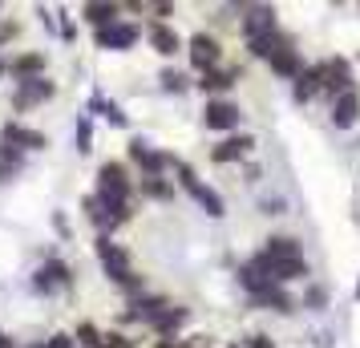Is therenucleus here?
<instances>
[{
	"mask_svg": "<svg viewBox=\"0 0 360 348\" xmlns=\"http://www.w3.org/2000/svg\"><path fill=\"white\" fill-rule=\"evenodd\" d=\"M94 199L101 202V211L114 219L117 227L134 219V183H130V170L122 162H101L98 166V191Z\"/></svg>",
	"mask_w": 360,
	"mask_h": 348,
	"instance_id": "f257e3e1",
	"label": "nucleus"
},
{
	"mask_svg": "<svg viewBox=\"0 0 360 348\" xmlns=\"http://www.w3.org/2000/svg\"><path fill=\"white\" fill-rule=\"evenodd\" d=\"M94 255H98L101 271H105V276H110V280H114L130 299L146 292L142 276H138V271H134V264H130V251L122 247V243H114V235H98V239H94Z\"/></svg>",
	"mask_w": 360,
	"mask_h": 348,
	"instance_id": "f03ea898",
	"label": "nucleus"
},
{
	"mask_svg": "<svg viewBox=\"0 0 360 348\" xmlns=\"http://www.w3.org/2000/svg\"><path fill=\"white\" fill-rule=\"evenodd\" d=\"M174 174H179V186L191 195V199L207 211L211 219H223L227 215V207H223V199H219V191H211L207 183H198V174H195V166H186V162H179L174 158Z\"/></svg>",
	"mask_w": 360,
	"mask_h": 348,
	"instance_id": "7ed1b4c3",
	"label": "nucleus"
},
{
	"mask_svg": "<svg viewBox=\"0 0 360 348\" xmlns=\"http://www.w3.org/2000/svg\"><path fill=\"white\" fill-rule=\"evenodd\" d=\"M73 288V267L65 259H45V264L33 271V292L37 296H57V292H69Z\"/></svg>",
	"mask_w": 360,
	"mask_h": 348,
	"instance_id": "20e7f679",
	"label": "nucleus"
},
{
	"mask_svg": "<svg viewBox=\"0 0 360 348\" xmlns=\"http://www.w3.org/2000/svg\"><path fill=\"white\" fill-rule=\"evenodd\" d=\"M53 98H57V82H49V77H29V82H17L13 110L17 114H29V110H37V105H45Z\"/></svg>",
	"mask_w": 360,
	"mask_h": 348,
	"instance_id": "39448f33",
	"label": "nucleus"
},
{
	"mask_svg": "<svg viewBox=\"0 0 360 348\" xmlns=\"http://www.w3.org/2000/svg\"><path fill=\"white\" fill-rule=\"evenodd\" d=\"M130 162L142 170V179H162V170L174 166V158L162 154V150H154L146 138H130Z\"/></svg>",
	"mask_w": 360,
	"mask_h": 348,
	"instance_id": "423d86ee",
	"label": "nucleus"
},
{
	"mask_svg": "<svg viewBox=\"0 0 360 348\" xmlns=\"http://www.w3.org/2000/svg\"><path fill=\"white\" fill-rule=\"evenodd\" d=\"M0 142H8V146L20 150V154H29V150H45V146H49V138H45V134L33 130V126H20L17 117L0 122Z\"/></svg>",
	"mask_w": 360,
	"mask_h": 348,
	"instance_id": "0eeeda50",
	"label": "nucleus"
},
{
	"mask_svg": "<svg viewBox=\"0 0 360 348\" xmlns=\"http://www.w3.org/2000/svg\"><path fill=\"white\" fill-rule=\"evenodd\" d=\"M138 37H142V29L134 25V20H117V25H110V29H98L94 33V41H98V49H110V53H126L138 45Z\"/></svg>",
	"mask_w": 360,
	"mask_h": 348,
	"instance_id": "6e6552de",
	"label": "nucleus"
},
{
	"mask_svg": "<svg viewBox=\"0 0 360 348\" xmlns=\"http://www.w3.org/2000/svg\"><path fill=\"white\" fill-rule=\"evenodd\" d=\"M219 61H223V45H219L211 33H195L191 37V65H195L198 73L219 69Z\"/></svg>",
	"mask_w": 360,
	"mask_h": 348,
	"instance_id": "1a4fd4ad",
	"label": "nucleus"
},
{
	"mask_svg": "<svg viewBox=\"0 0 360 348\" xmlns=\"http://www.w3.org/2000/svg\"><path fill=\"white\" fill-rule=\"evenodd\" d=\"M239 105L235 101H227V98H211L207 101V110H202V122H207V130H235L239 126Z\"/></svg>",
	"mask_w": 360,
	"mask_h": 348,
	"instance_id": "9d476101",
	"label": "nucleus"
},
{
	"mask_svg": "<svg viewBox=\"0 0 360 348\" xmlns=\"http://www.w3.org/2000/svg\"><path fill=\"white\" fill-rule=\"evenodd\" d=\"M320 89H328L332 98H340V94L352 89V73H348V61L344 57H332V61L320 65Z\"/></svg>",
	"mask_w": 360,
	"mask_h": 348,
	"instance_id": "9b49d317",
	"label": "nucleus"
},
{
	"mask_svg": "<svg viewBox=\"0 0 360 348\" xmlns=\"http://www.w3.org/2000/svg\"><path fill=\"white\" fill-rule=\"evenodd\" d=\"M276 8H267V4H251V8H243V37L251 41V37H267L276 33Z\"/></svg>",
	"mask_w": 360,
	"mask_h": 348,
	"instance_id": "f8f14e48",
	"label": "nucleus"
},
{
	"mask_svg": "<svg viewBox=\"0 0 360 348\" xmlns=\"http://www.w3.org/2000/svg\"><path fill=\"white\" fill-rule=\"evenodd\" d=\"M267 65H271V73H279V77H292V82L304 73V65H300V53H295L292 41H283V45L267 57Z\"/></svg>",
	"mask_w": 360,
	"mask_h": 348,
	"instance_id": "ddd939ff",
	"label": "nucleus"
},
{
	"mask_svg": "<svg viewBox=\"0 0 360 348\" xmlns=\"http://www.w3.org/2000/svg\"><path fill=\"white\" fill-rule=\"evenodd\" d=\"M186 320H191V312H186L182 304H170V308H166V312L150 324V328L158 332V340H179V328L186 324Z\"/></svg>",
	"mask_w": 360,
	"mask_h": 348,
	"instance_id": "4468645a",
	"label": "nucleus"
},
{
	"mask_svg": "<svg viewBox=\"0 0 360 348\" xmlns=\"http://www.w3.org/2000/svg\"><path fill=\"white\" fill-rule=\"evenodd\" d=\"M356 117H360V94L356 89H348V94H340V98L332 101V126L348 130V126H356Z\"/></svg>",
	"mask_w": 360,
	"mask_h": 348,
	"instance_id": "2eb2a0df",
	"label": "nucleus"
},
{
	"mask_svg": "<svg viewBox=\"0 0 360 348\" xmlns=\"http://www.w3.org/2000/svg\"><path fill=\"white\" fill-rule=\"evenodd\" d=\"M146 37H150V49L162 53V57H174V53L182 49V37L174 33L170 25H158V20H154V25L146 29Z\"/></svg>",
	"mask_w": 360,
	"mask_h": 348,
	"instance_id": "dca6fc26",
	"label": "nucleus"
},
{
	"mask_svg": "<svg viewBox=\"0 0 360 348\" xmlns=\"http://www.w3.org/2000/svg\"><path fill=\"white\" fill-rule=\"evenodd\" d=\"M8 77L29 82V77H45V53H20L8 61Z\"/></svg>",
	"mask_w": 360,
	"mask_h": 348,
	"instance_id": "f3484780",
	"label": "nucleus"
},
{
	"mask_svg": "<svg viewBox=\"0 0 360 348\" xmlns=\"http://www.w3.org/2000/svg\"><path fill=\"white\" fill-rule=\"evenodd\" d=\"M251 146H255V138L235 134V138H223V142L211 150V158H214V162H239L243 154H251Z\"/></svg>",
	"mask_w": 360,
	"mask_h": 348,
	"instance_id": "a211bd4d",
	"label": "nucleus"
},
{
	"mask_svg": "<svg viewBox=\"0 0 360 348\" xmlns=\"http://www.w3.org/2000/svg\"><path fill=\"white\" fill-rule=\"evenodd\" d=\"M82 17H85V25L98 33V29H110V25L122 20V4H85Z\"/></svg>",
	"mask_w": 360,
	"mask_h": 348,
	"instance_id": "6ab92c4d",
	"label": "nucleus"
},
{
	"mask_svg": "<svg viewBox=\"0 0 360 348\" xmlns=\"http://www.w3.org/2000/svg\"><path fill=\"white\" fill-rule=\"evenodd\" d=\"M235 82H239V69H211V73H202L195 85L202 94H227Z\"/></svg>",
	"mask_w": 360,
	"mask_h": 348,
	"instance_id": "aec40b11",
	"label": "nucleus"
},
{
	"mask_svg": "<svg viewBox=\"0 0 360 348\" xmlns=\"http://www.w3.org/2000/svg\"><path fill=\"white\" fill-rule=\"evenodd\" d=\"M259 255H267V259H304L300 255V243H295L292 235H271Z\"/></svg>",
	"mask_w": 360,
	"mask_h": 348,
	"instance_id": "412c9836",
	"label": "nucleus"
},
{
	"mask_svg": "<svg viewBox=\"0 0 360 348\" xmlns=\"http://www.w3.org/2000/svg\"><path fill=\"white\" fill-rule=\"evenodd\" d=\"M251 304H259V308H271V312H292L295 304H292V296L279 288V283H271V288H263L259 296H251Z\"/></svg>",
	"mask_w": 360,
	"mask_h": 348,
	"instance_id": "4be33fe9",
	"label": "nucleus"
},
{
	"mask_svg": "<svg viewBox=\"0 0 360 348\" xmlns=\"http://www.w3.org/2000/svg\"><path fill=\"white\" fill-rule=\"evenodd\" d=\"M316 94H320V65L304 69V73L295 77V101H311Z\"/></svg>",
	"mask_w": 360,
	"mask_h": 348,
	"instance_id": "5701e85b",
	"label": "nucleus"
},
{
	"mask_svg": "<svg viewBox=\"0 0 360 348\" xmlns=\"http://www.w3.org/2000/svg\"><path fill=\"white\" fill-rule=\"evenodd\" d=\"M73 340H77L82 348H101V340H105V332H101L98 324H94V320H82V324L73 328Z\"/></svg>",
	"mask_w": 360,
	"mask_h": 348,
	"instance_id": "b1692460",
	"label": "nucleus"
},
{
	"mask_svg": "<svg viewBox=\"0 0 360 348\" xmlns=\"http://www.w3.org/2000/svg\"><path fill=\"white\" fill-rule=\"evenodd\" d=\"M142 195L146 199H158V202H170L174 199V186L166 183V179H142Z\"/></svg>",
	"mask_w": 360,
	"mask_h": 348,
	"instance_id": "393cba45",
	"label": "nucleus"
},
{
	"mask_svg": "<svg viewBox=\"0 0 360 348\" xmlns=\"http://www.w3.org/2000/svg\"><path fill=\"white\" fill-rule=\"evenodd\" d=\"M89 146H94V114H82L77 117V150L89 154Z\"/></svg>",
	"mask_w": 360,
	"mask_h": 348,
	"instance_id": "a878e982",
	"label": "nucleus"
},
{
	"mask_svg": "<svg viewBox=\"0 0 360 348\" xmlns=\"http://www.w3.org/2000/svg\"><path fill=\"white\" fill-rule=\"evenodd\" d=\"M0 166H4L8 174H17L20 166H25V154H20V150H13L8 142H0Z\"/></svg>",
	"mask_w": 360,
	"mask_h": 348,
	"instance_id": "bb28decb",
	"label": "nucleus"
},
{
	"mask_svg": "<svg viewBox=\"0 0 360 348\" xmlns=\"http://www.w3.org/2000/svg\"><path fill=\"white\" fill-rule=\"evenodd\" d=\"M158 82H162L166 94H182V89H186V77H182L179 69H162V77H158Z\"/></svg>",
	"mask_w": 360,
	"mask_h": 348,
	"instance_id": "cd10ccee",
	"label": "nucleus"
},
{
	"mask_svg": "<svg viewBox=\"0 0 360 348\" xmlns=\"http://www.w3.org/2000/svg\"><path fill=\"white\" fill-rule=\"evenodd\" d=\"M45 348H77V340H73V332H53L49 340H41Z\"/></svg>",
	"mask_w": 360,
	"mask_h": 348,
	"instance_id": "c85d7f7f",
	"label": "nucleus"
},
{
	"mask_svg": "<svg viewBox=\"0 0 360 348\" xmlns=\"http://www.w3.org/2000/svg\"><path fill=\"white\" fill-rule=\"evenodd\" d=\"M17 33H20L17 20H4V25H0V49H4V45H8V41H13Z\"/></svg>",
	"mask_w": 360,
	"mask_h": 348,
	"instance_id": "c756f323",
	"label": "nucleus"
},
{
	"mask_svg": "<svg viewBox=\"0 0 360 348\" xmlns=\"http://www.w3.org/2000/svg\"><path fill=\"white\" fill-rule=\"evenodd\" d=\"M101 348H134L122 332H105V340H101Z\"/></svg>",
	"mask_w": 360,
	"mask_h": 348,
	"instance_id": "7c9ffc66",
	"label": "nucleus"
},
{
	"mask_svg": "<svg viewBox=\"0 0 360 348\" xmlns=\"http://www.w3.org/2000/svg\"><path fill=\"white\" fill-rule=\"evenodd\" d=\"M243 348H276V344H271V336L255 332V336H247V344H243Z\"/></svg>",
	"mask_w": 360,
	"mask_h": 348,
	"instance_id": "2f4dec72",
	"label": "nucleus"
},
{
	"mask_svg": "<svg viewBox=\"0 0 360 348\" xmlns=\"http://www.w3.org/2000/svg\"><path fill=\"white\" fill-rule=\"evenodd\" d=\"M57 33L65 37V41H73V37H77V25H73V20H61V25H57Z\"/></svg>",
	"mask_w": 360,
	"mask_h": 348,
	"instance_id": "473e14b6",
	"label": "nucleus"
},
{
	"mask_svg": "<svg viewBox=\"0 0 360 348\" xmlns=\"http://www.w3.org/2000/svg\"><path fill=\"white\" fill-rule=\"evenodd\" d=\"M53 227H57V235H65V239H69V223L61 215H53Z\"/></svg>",
	"mask_w": 360,
	"mask_h": 348,
	"instance_id": "72a5a7b5",
	"label": "nucleus"
},
{
	"mask_svg": "<svg viewBox=\"0 0 360 348\" xmlns=\"http://www.w3.org/2000/svg\"><path fill=\"white\" fill-rule=\"evenodd\" d=\"M0 348H17V340H13V336H8L4 328H0Z\"/></svg>",
	"mask_w": 360,
	"mask_h": 348,
	"instance_id": "f704fd0d",
	"label": "nucleus"
},
{
	"mask_svg": "<svg viewBox=\"0 0 360 348\" xmlns=\"http://www.w3.org/2000/svg\"><path fill=\"white\" fill-rule=\"evenodd\" d=\"M0 77H8V61L4 57H0Z\"/></svg>",
	"mask_w": 360,
	"mask_h": 348,
	"instance_id": "c9c22d12",
	"label": "nucleus"
},
{
	"mask_svg": "<svg viewBox=\"0 0 360 348\" xmlns=\"http://www.w3.org/2000/svg\"><path fill=\"white\" fill-rule=\"evenodd\" d=\"M4 179H13V174H8V170H4V166H0V183H4Z\"/></svg>",
	"mask_w": 360,
	"mask_h": 348,
	"instance_id": "e433bc0d",
	"label": "nucleus"
},
{
	"mask_svg": "<svg viewBox=\"0 0 360 348\" xmlns=\"http://www.w3.org/2000/svg\"><path fill=\"white\" fill-rule=\"evenodd\" d=\"M0 13H4V8H0Z\"/></svg>",
	"mask_w": 360,
	"mask_h": 348,
	"instance_id": "4c0bfd02",
	"label": "nucleus"
}]
</instances>
